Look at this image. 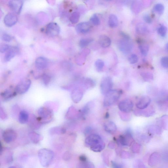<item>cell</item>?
Masks as SVG:
<instances>
[{
  "mask_svg": "<svg viewBox=\"0 0 168 168\" xmlns=\"http://www.w3.org/2000/svg\"><path fill=\"white\" fill-rule=\"evenodd\" d=\"M85 144L86 146L95 152L102 151L105 146L104 143L100 136L95 134L88 136L85 139Z\"/></svg>",
  "mask_w": 168,
  "mask_h": 168,
  "instance_id": "obj_1",
  "label": "cell"
},
{
  "mask_svg": "<svg viewBox=\"0 0 168 168\" xmlns=\"http://www.w3.org/2000/svg\"><path fill=\"white\" fill-rule=\"evenodd\" d=\"M108 117H109V114H108V113H107V114L106 115V117H106V118H108Z\"/></svg>",
  "mask_w": 168,
  "mask_h": 168,
  "instance_id": "obj_54",
  "label": "cell"
},
{
  "mask_svg": "<svg viewBox=\"0 0 168 168\" xmlns=\"http://www.w3.org/2000/svg\"><path fill=\"white\" fill-rule=\"evenodd\" d=\"M60 28L57 23L51 22L47 25L45 32L48 36L51 37H55L60 33Z\"/></svg>",
  "mask_w": 168,
  "mask_h": 168,
  "instance_id": "obj_10",
  "label": "cell"
},
{
  "mask_svg": "<svg viewBox=\"0 0 168 168\" xmlns=\"http://www.w3.org/2000/svg\"><path fill=\"white\" fill-rule=\"evenodd\" d=\"M23 4L22 1H11L8 3L11 9L17 14L21 13Z\"/></svg>",
  "mask_w": 168,
  "mask_h": 168,
  "instance_id": "obj_15",
  "label": "cell"
},
{
  "mask_svg": "<svg viewBox=\"0 0 168 168\" xmlns=\"http://www.w3.org/2000/svg\"><path fill=\"white\" fill-rule=\"evenodd\" d=\"M31 84L30 79H25L19 81L16 87L15 90L19 94H23L28 91Z\"/></svg>",
  "mask_w": 168,
  "mask_h": 168,
  "instance_id": "obj_8",
  "label": "cell"
},
{
  "mask_svg": "<svg viewBox=\"0 0 168 168\" xmlns=\"http://www.w3.org/2000/svg\"><path fill=\"white\" fill-rule=\"evenodd\" d=\"M144 109V110H141L142 111H135V114L137 115H142L144 117H148L151 116L154 114V111L153 108L152 107Z\"/></svg>",
  "mask_w": 168,
  "mask_h": 168,
  "instance_id": "obj_27",
  "label": "cell"
},
{
  "mask_svg": "<svg viewBox=\"0 0 168 168\" xmlns=\"http://www.w3.org/2000/svg\"><path fill=\"white\" fill-rule=\"evenodd\" d=\"M29 136L31 141L34 143H37L42 139V137L35 132L29 133Z\"/></svg>",
  "mask_w": 168,
  "mask_h": 168,
  "instance_id": "obj_31",
  "label": "cell"
},
{
  "mask_svg": "<svg viewBox=\"0 0 168 168\" xmlns=\"http://www.w3.org/2000/svg\"><path fill=\"white\" fill-rule=\"evenodd\" d=\"M161 156L157 152H154L152 154L148 160V165L151 166H153L157 164L160 162Z\"/></svg>",
  "mask_w": 168,
  "mask_h": 168,
  "instance_id": "obj_22",
  "label": "cell"
},
{
  "mask_svg": "<svg viewBox=\"0 0 168 168\" xmlns=\"http://www.w3.org/2000/svg\"><path fill=\"white\" fill-rule=\"evenodd\" d=\"M154 10L158 13L162 14L164 10V7L162 4L159 3L155 5Z\"/></svg>",
  "mask_w": 168,
  "mask_h": 168,
  "instance_id": "obj_39",
  "label": "cell"
},
{
  "mask_svg": "<svg viewBox=\"0 0 168 168\" xmlns=\"http://www.w3.org/2000/svg\"><path fill=\"white\" fill-rule=\"evenodd\" d=\"M93 41L91 38H84L81 39L79 42V45L82 48L87 46Z\"/></svg>",
  "mask_w": 168,
  "mask_h": 168,
  "instance_id": "obj_33",
  "label": "cell"
},
{
  "mask_svg": "<svg viewBox=\"0 0 168 168\" xmlns=\"http://www.w3.org/2000/svg\"><path fill=\"white\" fill-rule=\"evenodd\" d=\"M129 61L131 64H134L138 61V57L137 55L135 54H132L129 58Z\"/></svg>",
  "mask_w": 168,
  "mask_h": 168,
  "instance_id": "obj_42",
  "label": "cell"
},
{
  "mask_svg": "<svg viewBox=\"0 0 168 168\" xmlns=\"http://www.w3.org/2000/svg\"><path fill=\"white\" fill-rule=\"evenodd\" d=\"M99 44L102 47L106 48L111 44V40L110 38L106 35H101L99 38Z\"/></svg>",
  "mask_w": 168,
  "mask_h": 168,
  "instance_id": "obj_24",
  "label": "cell"
},
{
  "mask_svg": "<svg viewBox=\"0 0 168 168\" xmlns=\"http://www.w3.org/2000/svg\"><path fill=\"white\" fill-rule=\"evenodd\" d=\"M39 160L41 165L44 166H48L54 158L53 152L49 150L42 149L38 152Z\"/></svg>",
  "mask_w": 168,
  "mask_h": 168,
  "instance_id": "obj_4",
  "label": "cell"
},
{
  "mask_svg": "<svg viewBox=\"0 0 168 168\" xmlns=\"http://www.w3.org/2000/svg\"><path fill=\"white\" fill-rule=\"evenodd\" d=\"M2 136L4 140L8 143L14 141L16 139L17 135L14 130L8 129L3 132Z\"/></svg>",
  "mask_w": 168,
  "mask_h": 168,
  "instance_id": "obj_12",
  "label": "cell"
},
{
  "mask_svg": "<svg viewBox=\"0 0 168 168\" xmlns=\"http://www.w3.org/2000/svg\"><path fill=\"white\" fill-rule=\"evenodd\" d=\"M84 83L85 86L87 87V88L93 87L95 84L94 81L90 79H85Z\"/></svg>",
  "mask_w": 168,
  "mask_h": 168,
  "instance_id": "obj_43",
  "label": "cell"
},
{
  "mask_svg": "<svg viewBox=\"0 0 168 168\" xmlns=\"http://www.w3.org/2000/svg\"><path fill=\"white\" fill-rule=\"evenodd\" d=\"M118 47L120 51L125 54H130L133 48V44L130 38H123L118 42Z\"/></svg>",
  "mask_w": 168,
  "mask_h": 168,
  "instance_id": "obj_5",
  "label": "cell"
},
{
  "mask_svg": "<svg viewBox=\"0 0 168 168\" xmlns=\"http://www.w3.org/2000/svg\"><path fill=\"white\" fill-rule=\"evenodd\" d=\"M93 106L92 102H89L86 104L79 112V118H84L90 112L91 108Z\"/></svg>",
  "mask_w": 168,
  "mask_h": 168,
  "instance_id": "obj_23",
  "label": "cell"
},
{
  "mask_svg": "<svg viewBox=\"0 0 168 168\" xmlns=\"http://www.w3.org/2000/svg\"><path fill=\"white\" fill-rule=\"evenodd\" d=\"M2 39L4 41L6 42H10L12 40L13 38L10 35L5 34L3 35L2 36Z\"/></svg>",
  "mask_w": 168,
  "mask_h": 168,
  "instance_id": "obj_45",
  "label": "cell"
},
{
  "mask_svg": "<svg viewBox=\"0 0 168 168\" xmlns=\"http://www.w3.org/2000/svg\"><path fill=\"white\" fill-rule=\"evenodd\" d=\"M38 118L42 124L50 123L53 118L52 110L47 107H42L40 108L38 110Z\"/></svg>",
  "mask_w": 168,
  "mask_h": 168,
  "instance_id": "obj_2",
  "label": "cell"
},
{
  "mask_svg": "<svg viewBox=\"0 0 168 168\" xmlns=\"http://www.w3.org/2000/svg\"><path fill=\"white\" fill-rule=\"evenodd\" d=\"M143 18L144 21L147 23H150L152 22V19L149 15H144Z\"/></svg>",
  "mask_w": 168,
  "mask_h": 168,
  "instance_id": "obj_50",
  "label": "cell"
},
{
  "mask_svg": "<svg viewBox=\"0 0 168 168\" xmlns=\"http://www.w3.org/2000/svg\"><path fill=\"white\" fill-rule=\"evenodd\" d=\"M167 32L166 27L163 25L160 26L158 29V33L162 37H165Z\"/></svg>",
  "mask_w": 168,
  "mask_h": 168,
  "instance_id": "obj_37",
  "label": "cell"
},
{
  "mask_svg": "<svg viewBox=\"0 0 168 168\" xmlns=\"http://www.w3.org/2000/svg\"><path fill=\"white\" fill-rule=\"evenodd\" d=\"M122 92L117 90H111L105 95L104 105L105 107H109L115 104L120 98Z\"/></svg>",
  "mask_w": 168,
  "mask_h": 168,
  "instance_id": "obj_3",
  "label": "cell"
},
{
  "mask_svg": "<svg viewBox=\"0 0 168 168\" xmlns=\"http://www.w3.org/2000/svg\"><path fill=\"white\" fill-rule=\"evenodd\" d=\"M50 133L52 135L56 134H63L66 132V128L64 127H55L50 130Z\"/></svg>",
  "mask_w": 168,
  "mask_h": 168,
  "instance_id": "obj_29",
  "label": "cell"
},
{
  "mask_svg": "<svg viewBox=\"0 0 168 168\" xmlns=\"http://www.w3.org/2000/svg\"><path fill=\"white\" fill-rule=\"evenodd\" d=\"M11 48V46L8 44H3L0 47V51L1 53L7 52Z\"/></svg>",
  "mask_w": 168,
  "mask_h": 168,
  "instance_id": "obj_40",
  "label": "cell"
},
{
  "mask_svg": "<svg viewBox=\"0 0 168 168\" xmlns=\"http://www.w3.org/2000/svg\"><path fill=\"white\" fill-rule=\"evenodd\" d=\"M151 99L149 97L144 96L140 99L136 104L137 107L140 110H143L147 108L151 103Z\"/></svg>",
  "mask_w": 168,
  "mask_h": 168,
  "instance_id": "obj_14",
  "label": "cell"
},
{
  "mask_svg": "<svg viewBox=\"0 0 168 168\" xmlns=\"http://www.w3.org/2000/svg\"><path fill=\"white\" fill-rule=\"evenodd\" d=\"M29 119L28 113L25 110H22L19 112L18 116V121L19 123L22 124L28 123Z\"/></svg>",
  "mask_w": 168,
  "mask_h": 168,
  "instance_id": "obj_26",
  "label": "cell"
},
{
  "mask_svg": "<svg viewBox=\"0 0 168 168\" xmlns=\"http://www.w3.org/2000/svg\"><path fill=\"white\" fill-rule=\"evenodd\" d=\"M90 21L95 26H98L100 24V18L96 14L93 15L90 18Z\"/></svg>",
  "mask_w": 168,
  "mask_h": 168,
  "instance_id": "obj_35",
  "label": "cell"
},
{
  "mask_svg": "<svg viewBox=\"0 0 168 168\" xmlns=\"http://www.w3.org/2000/svg\"><path fill=\"white\" fill-rule=\"evenodd\" d=\"M161 64L163 68H168V57H165L162 58L161 60Z\"/></svg>",
  "mask_w": 168,
  "mask_h": 168,
  "instance_id": "obj_44",
  "label": "cell"
},
{
  "mask_svg": "<svg viewBox=\"0 0 168 168\" xmlns=\"http://www.w3.org/2000/svg\"><path fill=\"white\" fill-rule=\"evenodd\" d=\"M80 16V13L77 12H73L71 15V16L70 18V22L72 24H76L79 21Z\"/></svg>",
  "mask_w": 168,
  "mask_h": 168,
  "instance_id": "obj_32",
  "label": "cell"
},
{
  "mask_svg": "<svg viewBox=\"0 0 168 168\" xmlns=\"http://www.w3.org/2000/svg\"><path fill=\"white\" fill-rule=\"evenodd\" d=\"M17 94L15 88L10 87L2 92L1 94V96L3 100L6 101L14 98L17 95Z\"/></svg>",
  "mask_w": 168,
  "mask_h": 168,
  "instance_id": "obj_11",
  "label": "cell"
},
{
  "mask_svg": "<svg viewBox=\"0 0 168 168\" xmlns=\"http://www.w3.org/2000/svg\"><path fill=\"white\" fill-rule=\"evenodd\" d=\"M41 80L43 83L46 86H47L50 84L51 80V77L48 74H44L41 76Z\"/></svg>",
  "mask_w": 168,
  "mask_h": 168,
  "instance_id": "obj_34",
  "label": "cell"
},
{
  "mask_svg": "<svg viewBox=\"0 0 168 168\" xmlns=\"http://www.w3.org/2000/svg\"><path fill=\"white\" fill-rule=\"evenodd\" d=\"M28 123L31 128L36 130L40 128L42 125L38 120V117L33 114L30 116Z\"/></svg>",
  "mask_w": 168,
  "mask_h": 168,
  "instance_id": "obj_18",
  "label": "cell"
},
{
  "mask_svg": "<svg viewBox=\"0 0 168 168\" xmlns=\"http://www.w3.org/2000/svg\"><path fill=\"white\" fill-rule=\"evenodd\" d=\"M166 49L167 50V51L168 52V43L166 45Z\"/></svg>",
  "mask_w": 168,
  "mask_h": 168,
  "instance_id": "obj_53",
  "label": "cell"
},
{
  "mask_svg": "<svg viewBox=\"0 0 168 168\" xmlns=\"http://www.w3.org/2000/svg\"><path fill=\"white\" fill-rule=\"evenodd\" d=\"M83 92L79 88H76L72 91L71 97L73 102L75 103H79L83 98Z\"/></svg>",
  "mask_w": 168,
  "mask_h": 168,
  "instance_id": "obj_19",
  "label": "cell"
},
{
  "mask_svg": "<svg viewBox=\"0 0 168 168\" xmlns=\"http://www.w3.org/2000/svg\"><path fill=\"white\" fill-rule=\"evenodd\" d=\"M161 158L164 162L168 163V151L163 152Z\"/></svg>",
  "mask_w": 168,
  "mask_h": 168,
  "instance_id": "obj_48",
  "label": "cell"
},
{
  "mask_svg": "<svg viewBox=\"0 0 168 168\" xmlns=\"http://www.w3.org/2000/svg\"><path fill=\"white\" fill-rule=\"evenodd\" d=\"M18 48L16 47H12L5 54L4 58L5 61L8 62L11 60L16 55L18 52Z\"/></svg>",
  "mask_w": 168,
  "mask_h": 168,
  "instance_id": "obj_21",
  "label": "cell"
},
{
  "mask_svg": "<svg viewBox=\"0 0 168 168\" xmlns=\"http://www.w3.org/2000/svg\"><path fill=\"white\" fill-rule=\"evenodd\" d=\"M142 76L144 80L146 81H149L153 80V77L150 73H144L142 74Z\"/></svg>",
  "mask_w": 168,
  "mask_h": 168,
  "instance_id": "obj_41",
  "label": "cell"
},
{
  "mask_svg": "<svg viewBox=\"0 0 168 168\" xmlns=\"http://www.w3.org/2000/svg\"><path fill=\"white\" fill-rule=\"evenodd\" d=\"M10 168H14V167H10Z\"/></svg>",
  "mask_w": 168,
  "mask_h": 168,
  "instance_id": "obj_55",
  "label": "cell"
},
{
  "mask_svg": "<svg viewBox=\"0 0 168 168\" xmlns=\"http://www.w3.org/2000/svg\"><path fill=\"white\" fill-rule=\"evenodd\" d=\"M133 141L132 132L130 129H127L124 135L120 136L117 139V142L123 146H130Z\"/></svg>",
  "mask_w": 168,
  "mask_h": 168,
  "instance_id": "obj_6",
  "label": "cell"
},
{
  "mask_svg": "<svg viewBox=\"0 0 168 168\" xmlns=\"http://www.w3.org/2000/svg\"><path fill=\"white\" fill-rule=\"evenodd\" d=\"M144 26H145L141 24L138 25L137 27V32L141 33L145 32L146 29Z\"/></svg>",
  "mask_w": 168,
  "mask_h": 168,
  "instance_id": "obj_46",
  "label": "cell"
},
{
  "mask_svg": "<svg viewBox=\"0 0 168 168\" xmlns=\"http://www.w3.org/2000/svg\"><path fill=\"white\" fill-rule=\"evenodd\" d=\"M18 20L16 14L9 13L6 15L4 19L5 25L7 27H11L16 24Z\"/></svg>",
  "mask_w": 168,
  "mask_h": 168,
  "instance_id": "obj_13",
  "label": "cell"
},
{
  "mask_svg": "<svg viewBox=\"0 0 168 168\" xmlns=\"http://www.w3.org/2000/svg\"><path fill=\"white\" fill-rule=\"evenodd\" d=\"M92 130V129L91 127H88L86 128L84 131V133L85 134H89L91 132Z\"/></svg>",
  "mask_w": 168,
  "mask_h": 168,
  "instance_id": "obj_51",
  "label": "cell"
},
{
  "mask_svg": "<svg viewBox=\"0 0 168 168\" xmlns=\"http://www.w3.org/2000/svg\"><path fill=\"white\" fill-rule=\"evenodd\" d=\"M139 168H147L142 162H140L139 164Z\"/></svg>",
  "mask_w": 168,
  "mask_h": 168,
  "instance_id": "obj_52",
  "label": "cell"
},
{
  "mask_svg": "<svg viewBox=\"0 0 168 168\" xmlns=\"http://www.w3.org/2000/svg\"><path fill=\"white\" fill-rule=\"evenodd\" d=\"M139 48L140 52L143 56H147L149 51V47L147 45L142 44L140 45Z\"/></svg>",
  "mask_w": 168,
  "mask_h": 168,
  "instance_id": "obj_36",
  "label": "cell"
},
{
  "mask_svg": "<svg viewBox=\"0 0 168 168\" xmlns=\"http://www.w3.org/2000/svg\"><path fill=\"white\" fill-rule=\"evenodd\" d=\"M91 27L90 23L88 22H84L78 24L76 27V30L78 33L84 34L88 32Z\"/></svg>",
  "mask_w": 168,
  "mask_h": 168,
  "instance_id": "obj_17",
  "label": "cell"
},
{
  "mask_svg": "<svg viewBox=\"0 0 168 168\" xmlns=\"http://www.w3.org/2000/svg\"></svg>",
  "mask_w": 168,
  "mask_h": 168,
  "instance_id": "obj_56",
  "label": "cell"
},
{
  "mask_svg": "<svg viewBox=\"0 0 168 168\" xmlns=\"http://www.w3.org/2000/svg\"><path fill=\"white\" fill-rule=\"evenodd\" d=\"M77 168H95L94 164L88 161V160L83 161H80Z\"/></svg>",
  "mask_w": 168,
  "mask_h": 168,
  "instance_id": "obj_30",
  "label": "cell"
},
{
  "mask_svg": "<svg viewBox=\"0 0 168 168\" xmlns=\"http://www.w3.org/2000/svg\"><path fill=\"white\" fill-rule=\"evenodd\" d=\"M49 61L47 58L44 57H39L35 61V65L39 70H43L48 68Z\"/></svg>",
  "mask_w": 168,
  "mask_h": 168,
  "instance_id": "obj_16",
  "label": "cell"
},
{
  "mask_svg": "<svg viewBox=\"0 0 168 168\" xmlns=\"http://www.w3.org/2000/svg\"><path fill=\"white\" fill-rule=\"evenodd\" d=\"M118 20L116 15L111 14L109 18L108 25L111 28H115L118 26Z\"/></svg>",
  "mask_w": 168,
  "mask_h": 168,
  "instance_id": "obj_28",
  "label": "cell"
},
{
  "mask_svg": "<svg viewBox=\"0 0 168 168\" xmlns=\"http://www.w3.org/2000/svg\"><path fill=\"white\" fill-rule=\"evenodd\" d=\"M76 116L79 118V113H77L75 108L72 107H70L66 114V118L69 120H74L77 117Z\"/></svg>",
  "mask_w": 168,
  "mask_h": 168,
  "instance_id": "obj_25",
  "label": "cell"
},
{
  "mask_svg": "<svg viewBox=\"0 0 168 168\" xmlns=\"http://www.w3.org/2000/svg\"><path fill=\"white\" fill-rule=\"evenodd\" d=\"M111 166L112 168H124V165L122 164L113 161L111 162Z\"/></svg>",
  "mask_w": 168,
  "mask_h": 168,
  "instance_id": "obj_47",
  "label": "cell"
},
{
  "mask_svg": "<svg viewBox=\"0 0 168 168\" xmlns=\"http://www.w3.org/2000/svg\"><path fill=\"white\" fill-rule=\"evenodd\" d=\"M104 130L110 134H114L117 130V127L115 123L112 121L108 120L104 125Z\"/></svg>",
  "mask_w": 168,
  "mask_h": 168,
  "instance_id": "obj_20",
  "label": "cell"
},
{
  "mask_svg": "<svg viewBox=\"0 0 168 168\" xmlns=\"http://www.w3.org/2000/svg\"><path fill=\"white\" fill-rule=\"evenodd\" d=\"M96 67L98 71H100L103 69L104 66V62L102 60L99 59L95 62Z\"/></svg>",
  "mask_w": 168,
  "mask_h": 168,
  "instance_id": "obj_38",
  "label": "cell"
},
{
  "mask_svg": "<svg viewBox=\"0 0 168 168\" xmlns=\"http://www.w3.org/2000/svg\"><path fill=\"white\" fill-rule=\"evenodd\" d=\"M113 83L111 77L106 76L104 77L101 81L100 84V91L101 93L105 95L112 90Z\"/></svg>",
  "mask_w": 168,
  "mask_h": 168,
  "instance_id": "obj_7",
  "label": "cell"
},
{
  "mask_svg": "<svg viewBox=\"0 0 168 168\" xmlns=\"http://www.w3.org/2000/svg\"><path fill=\"white\" fill-rule=\"evenodd\" d=\"M118 106L121 112L124 113H129L133 108V104L130 99H124L120 101Z\"/></svg>",
  "mask_w": 168,
  "mask_h": 168,
  "instance_id": "obj_9",
  "label": "cell"
},
{
  "mask_svg": "<svg viewBox=\"0 0 168 168\" xmlns=\"http://www.w3.org/2000/svg\"><path fill=\"white\" fill-rule=\"evenodd\" d=\"M0 111H1V113H0V114H0V116H1V118L3 120L6 119L7 117V115L5 111L3 109L2 107H1Z\"/></svg>",
  "mask_w": 168,
  "mask_h": 168,
  "instance_id": "obj_49",
  "label": "cell"
}]
</instances>
